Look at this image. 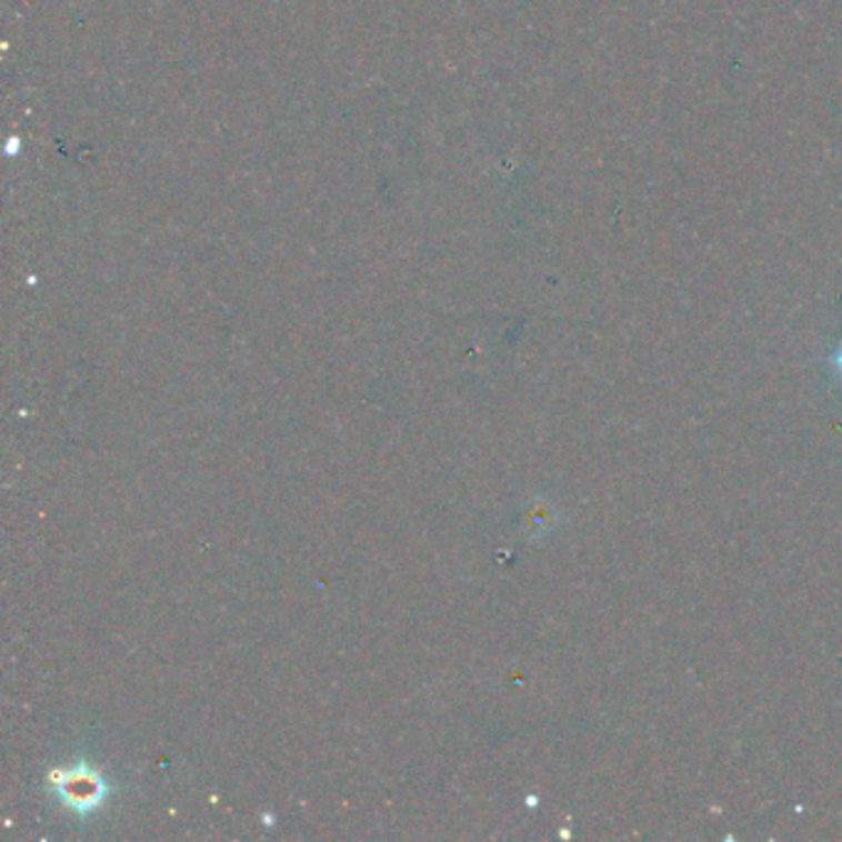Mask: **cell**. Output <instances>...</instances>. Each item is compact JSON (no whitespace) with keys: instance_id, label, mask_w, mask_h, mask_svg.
I'll use <instances>...</instances> for the list:
<instances>
[{"instance_id":"6da1fadb","label":"cell","mask_w":842,"mask_h":842,"mask_svg":"<svg viewBox=\"0 0 842 842\" xmlns=\"http://www.w3.org/2000/svg\"><path fill=\"white\" fill-rule=\"evenodd\" d=\"M840 371H842V353H840Z\"/></svg>"}]
</instances>
